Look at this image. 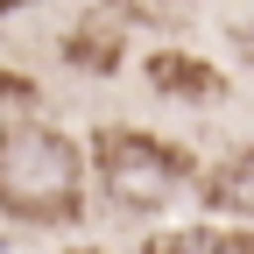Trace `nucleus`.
<instances>
[{"label":"nucleus","mask_w":254,"mask_h":254,"mask_svg":"<svg viewBox=\"0 0 254 254\" xmlns=\"http://www.w3.org/2000/svg\"><path fill=\"white\" fill-rule=\"evenodd\" d=\"M0 212L21 226H71L85 212V155L50 120L0 127Z\"/></svg>","instance_id":"obj_1"},{"label":"nucleus","mask_w":254,"mask_h":254,"mask_svg":"<svg viewBox=\"0 0 254 254\" xmlns=\"http://www.w3.org/2000/svg\"><path fill=\"white\" fill-rule=\"evenodd\" d=\"M92 163H99V184L120 212H163L190 184V155L170 148L163 134H141V127H99Z\"/></svg>","instance_id":"obj_2"},{"label":"nucleus","mask_w":254,"mask_h":254,"mask_svg":"<svg viewBox=\"0 0 254 254\" xmlns=\"http://www.w3.org/2000/svg\"><path fill=\"white\" fill-rule=\"evenodd\" d=\"M205 205H212V212H226V219H254V141L233 148L226 163L205 177Z\"/></svg>","instance_id":"obj_3"},{"label":"nucleus","mask_w":254,"mask_h":254,"mask_svg":"<svg viewBox=\"0 0 254 254\" xmlns=\"http://www.w3.org/2000/svg\"><path fill=\"white\" fill-rule=\"evenodd\" d=\"M148 78H155V92H170V99H219V92H226V78H219L212 64L177 57V50H155L148 57Z\"/></svg>","instance_id":"obj_4"},{"label":"nucleus","mask_w":254,"mask_h":254,"mask_svg":"<svg viewBox=\"0 0 254 254\" xmlns=\"http://www.w3.org/2000/svg\"><path fill=\"white\" fill-rule=\"evenodd\" d=\"M141 254H254V233H212V226H198V233H163V240H148Z\"/></svg>","instance_id":"obj_5"},{"label":"nucleus","mask_w":254,"mask_h":254,"mask_svg":"<svg viewBox=\"0 0 254 254\" xmlns=\"http://www.w3.org/2000/svg\"><path fill=\"white\" fill-rule=\"evenodd\" d=\"M0 106H28V85L14 71H0Z\"/></svg>","instance_id":"obj_6"},{"label":"nucleus","mask_w":254,"mask_h":254,"mask_svg":"<svg viewBox=\"0 0 254 254\" xmlns=\"http://www.w3.org/2000/svg\"><path fill=\"white\" fill-rule=\"evenodd\" d=\"M233 43H240V50L254 57V21H240V28H233Z\"/></svg>","instance_id":"obj_7"}]
</instances>
